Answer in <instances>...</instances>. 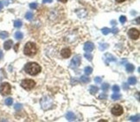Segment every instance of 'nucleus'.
Masks as SVG:
<instances>
[{
    "label": "nucleus",
    "instance_id": "f3484780",
    "mask_svg": "<svg viewBox=\"0 0 140 122\" xmlns=\"http://www.w3.org/2000/svg\"><path fill=\"white\" fill-rule=\"evenodd\" d=\"M121 97H122V95H121L120 94H118V93H115V94H112V96H111V98H112V100H119Z\"/></svg>",
    "mask_w": 140,
    "mask_h": 122
},
{
    "label": "nucleus",
    "instance_id": "4c0bfd02",
    "mask_svg": "<svg viewBox=\"0 0 140 122\" xmlns=\"http://www.w3.org/2000/svg\"><path fill=\"white\" fill-rule=\"evenodd\" d=\"M58 1L62 2V3H67V2H68V0H58Z\"/></svg>",
    "mask_w": 140,
    "mask_h": 122
},
{
    "label": "nucleus",
    "instance_id": "7c9ffc66",
    "mask_svg": "<svg viewBox=\"0 0 140 122\" xmlns=\"http://www.w3.org/2000/svg\"><path fill=\"white\" fill-rule=\"evenodd\" d=\"M119 87H118V85H114L113 87H112V90H113V92H115V93H118V92H119Z\"/></svg>",
    "mask_w": 140,
    "mask_h": 122
},
{
    "label": "nucleus",
    "instance_id": "f03ea898",
    "mask_svg": "<svg viewBox=\"0 0 140 122\" xmlns=\"http://www.w3.org/2000/svg\"><path fill=\"white\" fill-rule=\"evenodd\" d=\"M37 52V48L35 43L29 42L26 43V45L24 46V53L28 56H32L36 54Z\"/></svg>",
    "mask_w": 140,
    "mask_h": 122
},
{
    "label": "nucleus",
    "instance_id": "a19ab883",
    "mask_svg": "<svg viewBox=\"0 0 140 122\" xmlns=\"http://www.w3.org/2000/svg\"><path fill=\"white\" fill-rule=\"evenodd\" d=\"M3 57V53H2V51H0V59H2Z\"/></svg>",
    "mask_w": 140,
    "mask_h": 122
},
{
    "label": "nucleus",
    "instance_id": "ddd939ff",
    "mask_svg": "<svg viewBox=\"0 0 140 122\" xmlns=\"http://www.w3.org/2000/svg\"><path fill=\"white\" fill-rule=\"evenodd\" d=\"M125 68H126V70L128 71V72H133V71H134V69H135V67L133 66L132 64H131V63H127Z\"/></svg>",
    "mask_w": 140,
    "mask_h": 122
},
{
    "label": "nucleus",
    "instance_id": "c85d7f7f",
    "mask_svg": "<svg viewBox=\"0 0 140 122\" xmlns=\"http://www.w3.org/2000/svg\"><path fill=\"white\" fill-rule=\"evenodd\" d=\"M15 109L16 110H21V109L23 108V105L22 104H20V103H16V104L15 105Z\"/></svg>",
    "mask_w": 140,
    "mask_h": 122
},
{
    "label": "nucleus",
    "instance_id": "6ab92c4d",
    "mask_svg": "<svg viewBox=\"0 0 140 122\" xmlns=\"http://www.w3.org/2000/svg\"><path fill=\"white\" fill-rule=\"evenodd\" d=\"M23 25V23L21 20H16L15 22H14V26L16 27V28H21Z\"/></svg>",
    "mask_w": 140,
    "mask_h": 122
},
{
    "label": "nucleus",
    "instance_id": "20e7f679",
    "mask_svg": "<svg viewBox=\"0 0 140 122\" xmlns=\"http://www.w3.org/2000/svg\"><path fill=\"white\" fill-rule=\"evenodd\" d=\"M35 81H33V80H30V79L24 80V81L21 82L22 88H24V89H26V90H31L35 87Z\"/></svg>",
    "mask_w": 140,
    "mask_h": 122
},
{
    "label": "nucleus",
    "instance_id": "79ce46f5",
    "mask_svg": "<svg viewBox=\"0 0 140 122\" xmlns=\"http://www.w3.org/2000/svg\"><path fill=\"white\" fill-rule=\"evenodd\" d=\"M17 47H18V44H16V45L15 46V50H16V51H17Z\"/></svg>",
    "mask_w": 140,
    "mask_h": 122
},
{
    "label": "nucleus",
    "instance_id": "5701e85b",
    "mask_svg": "<svg viewBox=\"0 0 140 122\" xmlns=\"http://www.w3.org/2000/svg\"><path fill=\"white\" fill-rule=\"evenodd\" d=\"M139 119H140L139 114H137V115H135V116H131L130 118V120L131 121H137V122H138Z\"/></svg>",
    "mask_w": 140,
    "mask_h": 122
},
{
    "label": "nucleus",
    "instance_id": "4be33fe9",
    "mask_svg": "<svg viewBox=\"0 0 140 122\" xmlns=\"http://www.w3.org/2000/svg\"><path fill=\"white\" fill-rule=\"evenodd\" d=\"M105 56L107 59H109L110 61H112V62H115L116 61V58L114 57L113 56H112V55H111V54H106L105 55Z\"/></svg>",
    "mask_w": 140,
    "mask_h": 122
},
{
    "label": "nucleus",
    "instance_id": "58836bf2",
    "mask_svg": "<svg viewBox=\"0 0 140 122\" xmlns=\"http://www.w3.org/2000/svg\"><path fill=\"white\" fill-rule=\"evenodd\" d=\"M3 9V4H2V2H0V10Z\"/></svg>",
    "mask_w": 140,
    "mask_h": 122
},
{
    "label": "nucleus",
    "instance_id": "473e14b6",
    "mask_svg": "<svg viewBox=\"0 0 140 122\" xmlns=\"http://www.w3.org/2000/svg\"><path fill=\"white\" fill-rule=\"evenodd\" d=\"M37 6H38V5H37L36 3H32L30 5V7L31 8V9H36Z\"/></svg>",
    "mask_w": 140,
    "mask_h": 122
},
{
    "label": "nucleus",
    "instance_id": "9b49d317",
    "mask_svg": "<svg viewBox=\"0 0 140 122\" xmlns=\"http://www.w3.org/2000/svg\"><path fill=\"white\" fill-rule=\"evenodd\" d=\"M12 44H13V42L11 41V40H8V41H6L5 43H4V48H5V49L6 50H9L10 48L12 47Z\"/></svg>",
    "mask_w": 140,
    "mask_h": 122
},
{
    "label": "nucleus",
    "instance_id": "cd10ccee",
    "mask_svg": "<svg viewBox=\"0 0 140 122\" xmlns=\"http://www.w3.org/2000/svg\"><path fill=\"white\" fill-rule=\"evenodd\" d=\"M84 56L86 57V59H87V60L90 61V62H91L92 60H93V56H92L91 54H87V53H86V54L84 55Z\"/></svg>",
    "mask_w": 140,
    "mask_h": 122
},
{
    "label": "nucleus",
    "instance_id": "72a5a7b5",
    "mask_svg": "<svg viewBox=\"0 0 140 122\" xmlns=\"http://www.w3.org/2000/svg\"><path fill=\"white\" fill-rule=\"evenodd\" d=\"M94 81H95V82L100 83V82H101V81H102V78H101V77H95Z\"/></svg>",
    "mask_w": 140,
    "mask_h": 122
},
{
    "label": "nucleus",
    "instance_id": "1a4fd4ad",
    "mask_svg": "<svg viewBox=\"0 0 140 122\" xmlns=\"http://www.w3.org/2000/svg\"><path fill=\"white\" fill-rule=\"evenodd\" d=\"M93 49H94V45L93 43H92L91 42H87L84 45V50L86 52H91L93 51Z\"/></svg>",
    "mask_w": 140,
    "mask_h": 122
},
{
    "label": "nucleus",
    "instance_id": "f704fd0d",
    "mask_svg": "<svg viewBox=\"0 0 140 122\" xmlns=\"http://www.w3.org/2000/svg\"><path fill=\"white\" fill-rule=\"evenodd\" d=\"M43 3H51V2H53V0H43Z\"/></svg>",
    "mask_w": 140,
    "mask_h": 122
},
{
    "label": "nucleus",
    "instance_id": "412c9836",
    "mask_svg": "<svg viewBox=\"0 0 140 122\" xmlns=\"http://www.w3.org/2000/svg\"><path fill=\"white\" fill-rule=\"evenodd\" d=\"M25 18H26L27 20H32L33 19V13L30 11L27 12L26 15H25Z\"/></svg>",
    "mask_w": 140,
    "mask_h": 122
},
{
    "label": "nucleus",
    "instance_id": "e433bc0d",
    "mask_svg": "<svg viewBox=\"0 0 140 122\" xmlns=\"http://www.w3.org/2000/svg\"><path fill=\"white\" fill-rule=\"evenodd\" d=\"M102 98H106V95H105V94H101V95H99V99H102Z\"/></svg>",
    "mask_w": 140,
    "mask_h": 122
},
{
    "label": "nucleus",
    "instance_id": "393cba45",
    "mask_svg": "<svg viewBox=\"0 0 140 122\" xmlns=\"http://www.w3.org/2000/svg\"><path fill=\"white\" fill-rule=\"evenodd\" d=\"M81 81H82V82H84V83H87V82L90 81V79H89L88 77H87V76H81Z\"/></svg>",
    "mask_w": 140,
    "mask_h": 122
},
{
    "label": "nucleus",
    "instance_id": "2eb2a0df",
    "mask_svg": "<svg viewBox=\"0 0 140 122\" xmlns=\"http://www.w3.org/2000/svg\"><path fill=\"white\" fill-rule=\"evenodd\" d=\"M23 37H24V34H23L21 31H16L15 33V38L17 39V40H21L23 39Z\"/></svg>",
    "mask_w": 140,
    "mask_h": 122
},
{
    "label": "nucleus",
    "instance_id": "f257e3e1",
    "mask_svg": "<svg viewBox=\"0 0 140 122\" xmlns=\"http://www.w3.org/2000/svg\"><path fill=\"white\" fill-rule=\"evenodd\" d=\"M41 67L36 62H29L25 65L24 71L30 75H36L41 72Z\"/></svg>",
    "mask_w": 140,
    "mask_h": 122
},
{
    "label": "nucleus",
    "instance_id": "423d86ee",
    "mask_svg": "<svg viewBox=\"0 0 140 122\" xmlns=\"http://www.w3.org/2000/svg\"><path fill=\"white\" fill-rule=\"evenodd\" d=\"M128 36L130 37L131 39L132 40H137L139 38V31L138 29L132 28L131 29H129V32H128Z\"/></svg>",
    "mask_w": 140,
    "mask_h": 122
},
{
    "label": "nucleus",
    "instance_id": "b1692460",
    "mask_svg": "<svg viewBox=\"0 0 140 122\" xmlns=\"http://www.w3.org/2000/svg\"><path fill=\"white\" fill-rule=\"evenodd\" d=\"M5 105H7V106H11L12 103H13V100H12V98H7L5 100Z\"/></svg>",
    "mask_w": 140,
    "mask_h": 122
},
{
    "label": "nucleus",
    "instance_id": "ea45409f",
    "mask_svg": "<svg viewBox=\"0 0 140 122\" xmlns=\"http://www.w3.org/2000/svg\"><path fill=\"white\" fill-rule=\"evenodd\" d=\"M124 1H125V0H116V2H118V3H122Z\"/></svg>",
    "mask_w": 140,
    "mask_h": 122
},
{
    "label": "nucleus",
    "instance_id": "bb28decb",
    "mask_svg": "<svg viewBox=\"0 0 140 122\" xmlns=\"http://www.w3.org/2000/svg\"><path fill=\"white\" fill-rule=\"evenodd\" d=\"M101 88H102V90H103V91H107L108 88H109V84H107V83H104L103 85H102Z\"/></svg>",
    "mask_w": 140,
    "mask_h": 122
},
{
    "label": "nucleus",
    "instance_id": "0eeeda50",
    "mask_svg": "<svg viewBox=\"0 0 140 122\" xmlns=\"http://www.w3.org/2000/svg\"><path fill=\"white\" fill-rule=\"evenodd\" d=\"M112 113L115 116H120L123 113V108L120 106V105H115L113 108H112Z\"/></svg>",
    "mask_w": 140,
    "mask_h": 122
},
{
    "label": "nucleus",
    "instance_id": "a211bd4d",
    "mask_svg": "<svg viewBox=\"0 0 140 122\" xmlns=\"http://www.w3.org/2000/svg\"><path fill=\"white\" fill-rule=\"evenodd\" d=\"M128 83L130 84V85H135V84L137 83V79H136L135 77H130L128 80Z\"/></svg>",
    "mask_w": 140,
    "mask_h": 122
},
{
    "label": "nucleus",
    "instance_id": "9d476101",
    "mask_svg": "<svg viewBox=\"0 0 140 122\" xmlns=\"http://www.w3.org/2000/svg\"><path fill=\"white\" fill-rule=\"evenodd\" d=\"M61 55H62V57L64 58H68L71 56V50L68 48H65L61 51Z\"/></svg>",
    "mask_w": 140,
    "mask_h": 122
},
{
    "label": "nucleus",
    "instance_id": "aec40b11",
    "mask_svg": "<svg viewBox=\"0 0 140 122\" xmlns=\"http://www.w3.org/2000/svg\"><path fill=\"white\" fill-rule=\"evenodd\" d=\"M8 37H9V34H8V32H6V31H2V32H0V38L5 39V38H7Z\"/></svg>",
    "mask_w": 140,
    "mask_h": 122
},
{
    "label": "nucleus",
    "instance_id": "7ed1b4c3",
    "mask_svg": "<svg viewBox=\"0 0 140 122\" xmlns=\"http://www.w3.org/2000/svg\"><path fill=\"white\" fill-rule=\"evenodd\" d=\"M11 92V87L9 83L7 82H5V83H2L0 85V94L2 95L5 96V95H8V94H10Z\"/></svg>",
    "mask_w": 140,
    "mask_h": 122
},
{
    "label": "nucleus",
    "instance_id": "c756f323",
    "mask_svg": "<svg viewBox=\"0 0 140 122\" xmlns=\"http://www.w3.org/2000/svg\"><path fill=\"white\" fill-rule=\"evenodd\" d=\"M107 47H108V44H106V43H101V44H99V49H101V50H104L105 49H106Z\"/></svg>",
    "mask_w": 140,
    "mask_h": 122
},
{
    "label": "nucleus",
    "instance_id": "a878e982",
    "mask_svg": "<svg viewBox=\"0 0 140 122\" xmlns=\"http://www.w3.org/2000/svg\"><path fill=\"white\" fill-rule=\"evenodd\" d=\"M101 30H102V33H103L104 35H108V34H109V33L111 32V29L106 28V27H105V28L102 29Z\"/></svg>",
    "mask_w": 140,
    "mask_h": 122
},
{
    "label": "nucleus",
    "instance_id": "6e6552de",
    "mask_svg": "<svg viewBox=\"0 0 140 122\" xmlns=\"http://www.w3.org/2000/svg\"><path fill=\"white\" fill-rule=\"evenodd\" d=\"M81 59L80 56H75L71 60V62H70V67L72 68H78L81 64Z\"/></svg>",
    "mask_w": 140,
    "mask_h": 122
},
{
    "label": "nucleus",
    "instance_id": "4468645a",
    "mask_svg": "<svg viewBox=\"0 0 140 122\" xmlns=\"http://www.w3.org/2000/svg\"><path fill=\"white\" fill-rule=\"evenodd\" d=\"M98 90H99V88L98 87H96V86H91L89 91H90V93L92 94H95L98 92Z\"/></svg>",
    "mask_w": 140,
    "mask_h": 122
},
{
    "label": "nucleus",
    "instance_id": "f8f14e48",
    "mask_svg": "<svg viewBox=\"0 0 140 122\" xmlns=\"http://www.w3.org/2000/svg\"><path fill=\"white\" fill-rule=\"evenodd\" d=\"M66 118H67V119L68 120H69V121H73V120H74L75 119V115L74 114V113H67V115H66Z\"/></svg>",
    "mask_w": 140,
    "mask_h": 122
},
{
    "label": "nucleus",
    "instance_id": "2f4dec72",
    "mask_svg": "<svg viewBox=\"0 0 140 122\" xmlns=\"http://www.w3.org/2000/svg\"><path fill=\"white\" fill-rule=\"evenodd\" d=\"M119 21L122 23V24H125V23L126 22V18H125V16H121L119 18Z\"/></svg>",
    "mask_w": 140,
    "mask_h": 122
},
{
    "label": "nucleus",
    "instance_id": "dca6fc26",
    "mask_svg": "<svg viewBox=\"0 0 140 122\" xmlns=\"http://www.w3.org/2000/svg\"><path fill=\"white\" fill-rule=\"evenodd\" d=\"M84 72H85V75H89L93 73V68H92L91 67H86L84 69Z\"/></svg>",
    "mask_w": 140,
    "mask_h": 122
},
{
    "label": "nucleus",
    "instance_id": "39448f33",
    "mask_svg": "<svg viewBox=\"0 0 140 122\" xmlns=\"http://www.w3.org/2000/svg\"><path fill=\"white\" fill-rule=\"evenodd\" d=\"M41 103H42V108L45 109V110H48V109L52 108V100L50 98H48V97L43 98Z\"/></svg>",
    "mask_w": 140,
    "mask_h": 122
},
{
    "label": "nucleus",
    "instance_id": "c9c22d12",
    "mask_svg": "<svg viewBox=\"0 0 140 122\" xmlns=\"http://www.w3.org/2000/svg\"><path fill=\"white\" fill-rule=\"evenodd\" d=\"M118 29H112H112H111V32H113V33H117V32H118Z\"/></svg>",
    "mask_w": 140,
    "mask_h": 122
}]
</instances>
